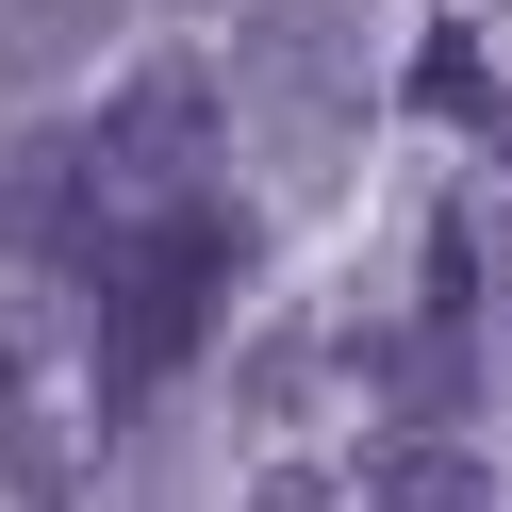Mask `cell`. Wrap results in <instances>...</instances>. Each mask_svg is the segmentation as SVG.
I'll return each mask as SVG.
<instances>
[{
  "mask_svg": "<svg viewBox=\"0 0 512 512\" xmlns=\"http://www.w3.org/2000/svg\"><path fill=\"white\" fill-rule=\"evenodd\" d=\"M479 149H496V166H512V100H479Z\"/></svg>",
  "mask_w": 512,
  "mask_h": 512,
  "instance_id": "ba28073f",
  "label": "cell"
},
{
  "mask_svg": "<svg viewBox=\"0 0 512 512\" xmlns=\"http://www.w3.org/2000/svg\"><path fill=\"white\" fill-rule=\"evenodd\" d=\"M347 479H364V496H479V446H446V430H380Z\"/></svg>",
  "mask_w": 512,
  "mask_h": 512,
  "instance_id": "8992f818",
  "label": "cell"
},
{
  "mask_svg": "<svg viewBox=\"0 0 512 512\" xmlns=\"http://www.w3.org/2000/svg\"><path fill=\"white\" fill-rule=\"evenodd\" d=\"M116 17H133V0H0V100H34L83 50H116Z\"/></svg>",
  "mask_w": 512,
  "mask_h": 512,
  "instance_id": "5b68a950",
  "label": "cell"
},
{
  "mask_svg": "<svg viewBox=\"0 0 512 512\" xmlns=\"http://www.w3.org/2000/svg\"><path fill=\"white\" fill-rule=\"evenodd\" d=\"M232 265H248V215H215V199L116 215L100 281H83V314H100V413H116V430H133V413H166V380L215 347V314H232Z\"/></svg>",
  "mask_w": 512,
  "mask_h": 512,
  "instance_id": "6da1fadb",
  "label": "cell"
},
{
  "mask_svg": "<svg viewBox=\"0 0 512 512\" xmlns=\"http://www.w3.org/2000/svg\"><path fill=\"white\" fill-rule=\"evenodd\" d=\"M232 100H248V149H265L298 199H331L364 166V34H347V0H248L232 34Z\"/></svg>",
  "mask_w": 512,
  "mask_h": 512,
  "instance_id": "7a4b0ae2",
  "label": "cell"
},
{
  "mask_svg": "<svg viewBox=\"0 0 512 512\" xmlns=\"http://www.w3.org/2000/svg\"><path fill=\"white\" fill-rule=\"evenodd\" d=\"M83 166H100V215H166V199H215V67H133L116 83V116L83 133Z\"/></svg>",
  "mask_w": 512,
  "mask_h": 512,
  "instance_id": "3957f363",
  "label": "cell"
},
{
  "mask_svg": "<svg viewBox=\"0 0 512 512\" xmlns=\"http://www.w3.org/2000/svg\"><path fill=\"white\" fill-rule=\"evenodd\" d=\"M116 215H100V166L83 133H17L0 149V281H100Z\"/></svg>",
  "mask_w": 512,
  "mask_h": 512,
  "instance_id": "277c9868",
  "label": "cell"
},
{
  "mask_svg": "<svg viewBox=\"0 0 512 512\" xmlns=\"http://www.w3.org/2000/svg\"><path fill=\"white\" fill-rule=\"evenodd\" d=\"M413 100H446V116L496 100V83H479V34H430V50H413Z\"/></svg>",
  "mask_w": 512,
  "mask_h": 512,
  "instance_id": "52a82bcc",
  "label": "cell"
}]
</instances>
